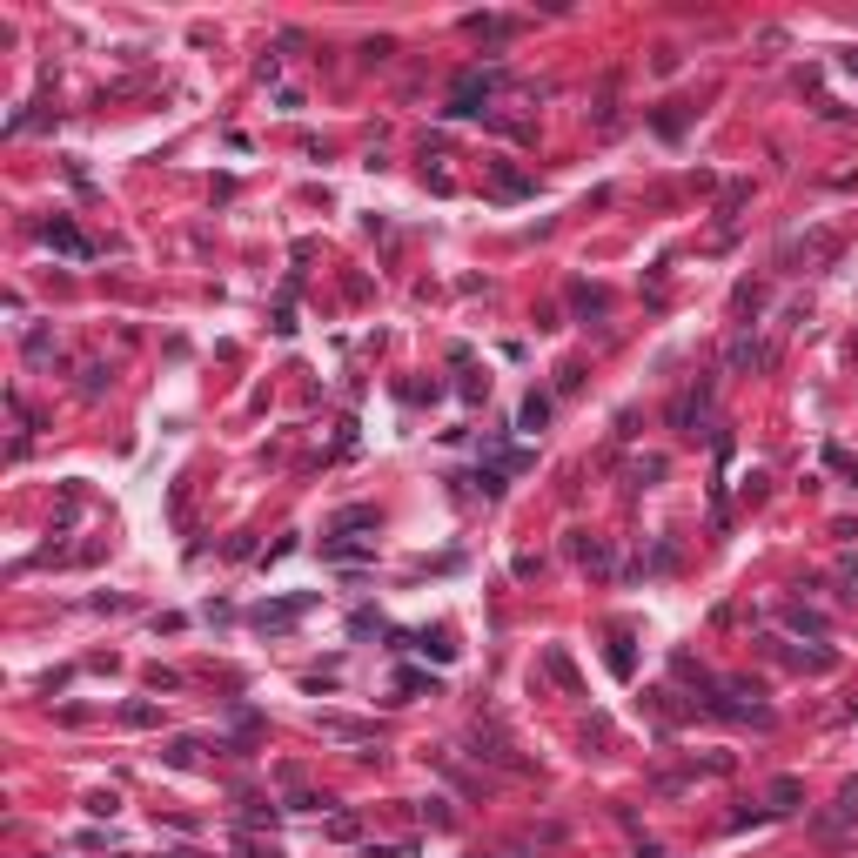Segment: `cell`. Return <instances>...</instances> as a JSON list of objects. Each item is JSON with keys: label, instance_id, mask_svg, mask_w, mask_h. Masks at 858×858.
Returning <instances> with one entry per match:
<instances>
[{"label": "cell", "instance_id": "obj_7", "mask_svg": "<svg viewBox=\"0 0 858 858\" xmlns=\"http://www.w3.org/2000/svg\"><path fill=\"white\" fill-rule=\"evenodd\" d=\"M463 27H470L476 41H510V34H517V21H510V14H470Z\"/></svg>", "mask_w": 858, "mask_h": 858}, {"label": "cell", "instance_id": "obj_2", "mask_svg": "<svg viewBox=\"0 0 858 858\" xmlns=\"http://www.w3.org/2000/svg\"><path fill=\"white\" fill-rule=\"evenodd\" d=\"M497 88H503V74H497V68H483V74H463V81L450 88V114H483V101H490Z\"/></svg>", "mask_w": 858, "mask_h": 858}, {"label": "cell", "instance_id": "obj_12", "mask_svg": "<svg viewBox=\"0 0 858 858\" xmlns=\"http://www.w3.org/2000/svg\"><path fill=\"white\" fill-rule=\"evenodd\" d=\"M570 302H577L584 316H604V289H590V282H577V289H570Z\"/></svg>", "mask_w": 858, "mask_h": 858}, {"label": "cell", "instance_id": "obj_11", "mask_svg": "<svg viewBox=\"0 0 858 858\" xmlns=\"http://www.w3.org/2000/svg\"><path fill=\"white\" fill-rule=\"evenodd\" d=\"M517 423H523V429H543V423H550V396H523Z\"/></svg>", "mask_w": 858, "mask_h": 858}, {"label": "cell", "instance_id": "obj_21", "mask_svg": "<svg viewBox=\"0 0 858 858\" xmlns=\"http://www.w3.org/2000/svg\"><path fill=\"white\" fill-rule=\"evenodd\" d=\"M845 68H852V74H858V47H852V54H845Z\"/></svg>", "mask_w": 858, "mask_h": 858}, {"label": "cell", "instance_id": "obj_20", "mask_svg": "<svg viewBox=\"0 0 858 858\" xmlns=\"http://www.w3.org/2000/svg\"><path fill=\"white\" fill-rule=\"evenodd\" d=\"M825 463H832L838 476H858V463H852V456H845V450H838V443H832V450H825Z\"/></svg>", "mask_w": 858, "mask_h": 858}, {"label": "cell", "instance_id": "obj_5", "mask_svg": "<svg viewBox=\"0 0 858 858\" xmlns=\"http://www.w3.org/2000/svg\"><path fill=\"white\" fill-rule=\"evenodd\" d=\"M47 249H61V255H74V262H88L94 242H88L74 222H61V215H54V222H47Z\"/></svg>", "mask_w": 858, "mask_h": 858}, {"label": "cell", "instance_id": "obj_8", "mask_svg": "<svg viewBox=\"0 0 858 858\" xmlns=\"http://www.w3.org/2000/svg\"><path fill=\"white\" fill-rule=\"evenodd\" d=\"M798 798H805L798 778H771L765 785V812H798Z\"/></svg>", "mask_w": 858, "mask_h": 858}, {"label": "cell", "instance_id": "obj_17", "mask_svg": "<svg viewBox=\"0 0 858 858\" xmlns=\"http://www.w3.org/2000/svg\"><path fill=\"white\" fill-rule=\"evenodd\" d=\"M610 671H617V678H631V644H624V637L610 644Z\"/></svg>", "mask_w": 858, "mask_h": 858}, {"label": "cell", "instance_id": "obj_16", "mask_svg": "<svg viewBox=\"0 0 858 858\" xmlns=\"http://www.w3.org/2000/svg\"><path fill=\"white\" fill-rule=\"evenodd\" d=\"M543 664H550V678H557V684H577V671H570V657H564V651H550Z\"/></svg>", "mask_w": 858, "mask_h": 858}, {"label": "cell", "instance_id": "obj_10", "mask_svg": "<svg viewBox=\"0 0 858 858\" xmlns=\"http://www.w3.org/2000/svg\"><path fill=\"white\" fill-rule=\"evenodd\" d=\"M54 356H61V349H54V336H47V329H27V362L41 369V362H54Z\"/></svg>", "mask_w": 858, "mask_h": 858}, {"label": "cell", "instance_id": "obj_4", "mask_svg": "<svg viewBox=\"0 0 858 858\" xmlns=\"http://www.w3.org/2000/svg\"><path fill=\"white\" fill-rule=\"evenodd\" d=\"M309 604H316V597L302 590V597H289V604H262V610L249 617V624H255V631H289V624H295V617H302Z\"/></svg>", "mask_w": 858, "mask_h": 858}, {"label": "cell", "instance_id": "obj_1", "mask_svg": "<svg viewBox=\"0 0 858 858\" xmlns=\"http://www.w3.org/2000/svg\"><path fill=\"white\" fill-rule=\"evenodd\" d=\"M711 711H724V718H738V724H771V711L758 704V684H718V704Z\"/></svg>", "mask_w": 858, "mask_h": 858}, {"label": "cell", "instance_id": "obj_6", "mask_svg": "<svg viewBox=\"0 0 858 858\" xmlns=\"http://www.w3.org/2000/svg\"><path fill=\"white\" fill-rule=\"evenodd\" d=\"M704 409H711V383H698V389H684L678 403H671V429H684V436H691V423H698Z\"/></svg>", "mask_w": 858, "mask_h": 858}, {"label": "cell", "instance_id": "obj_18", "mask_svg": "<svg viewBox=\"0 0 858 858\" xmlns=\"http://www.w3.org/2000/svg\"><path fill=\"white\" fill-rule=\"evenodd\" d=\"M362 523H376V510H342L336 530H362Z\"/></svg>", "mask_w": 858, "mask_h": 858}, {"label": "cell", "instance_id": "obj_15", "mask_svg": "<svg viewBox=\"0 0 858 858\" xmlns=\"http://www.w3.org/2000/svg\"><path fill=\"white\" fill-rule=\"evenodd\" d=\"M81 389H88V396H101V389H108V369H101V362H88V369H81Z\"/></svg>", "mask_w": 858, "mask_h": 858}, {"label": "cell", "instance_id": "obj_3", "mask_svg": "<svg viewBox=\"0 0 858 858\" xmlns=\"http://www.w3.org/2000/svg\"><path fill=\"white\" fill-rule=\"evenodd\" d=\"M316 731H322V738H336V745H376V724H362V718H336V711H322Z\"/></svg>", "mask_w": 858, "mask_h": 858}, {"label": "cell", "instance_id": "obj_9", "mask_svg": "<svg viewBox=\"0 0 858 858\" xmlns=\"http://www.w3.org/2000/svg\"><path fill=\"white\" fill-rule=\"evenodd\" d=\"M745 362H751V369H765L771 349H765V342H751V336H738V342H731V369H745Z\"/></svg>", "mask_w": 858, "mask_h": 858}, {"label": "cell", "instance_id": "obj_13", "mask_svg": "<svg viewBox=\"0 0 858 858\" xmlns=\"http://www.w3.org/2000/svg\"><path fill=\"white\" fill-rule=\"evenodd\" d=\"M322 550H329L336 564H362V557H369V543H322Z\"/></svg>", "mask_w": 858, "mask_h": 858}, {"label": "cell", "instance_id": "obj_19", "mask_svg": "<svg viewBox=\"0 0 858 858\" xmlns=\"http://www.w3.org/2000/svg\"><path fill=\"white\" fill-rule=\"evenodd\" d=\"M329 838H356V812H336V818H329Z\"/></svg>", "mask_w": 858, "mask_h": 858}, {"label": "cell", "instance_id": "obj_14", "mask_svg": "<svg viewBox=\"0 0 858 858\" xmlns=\"http://www.w3.org/2000/svg\"><path fill=\"white\" fill-rule=\"evenodd\" d=\"M497 188H503V195H530V175H517V168H497Z\"/></svg>", "mask_w": 858, "mask_h": 858}]
</instances>
